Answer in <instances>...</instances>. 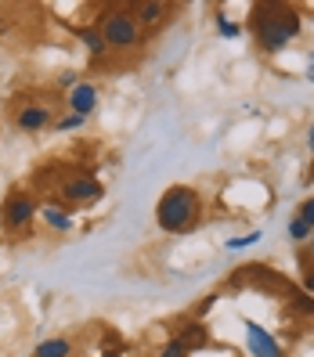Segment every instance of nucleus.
I'll use <instances>...</instances> for the list:
<instances>
[{
  "instance_id": "1",
  "label": "nucleus",
  "mask_w": 314,
  "mask_h": 357,
  "mask_svg": "<svg viewBox=\"0 0 314 357\" xmlns=\"http://www.w3.org/2000/svg\"><path fill=\"white\" fill-rule=\"evenodd\" d=\"M246 29L260 54H282L304 33V11L297 4H282V0H260L249 8Z\"/></svg>"
},
{
  "instance_id": "2",
  "label": "nucleus",
  "mask_w": 314,
  "mask_h": 357,
  "mask_svg": "<svg viewBox=\"0 0 314 357\" xmlns=\"http://www.w3.org/2000/svg\"><path fill=\"white\" fill-rule=\"evenodd\" d=\"M202 195L192 184H170L156 202V224L166 235H188L202 224Z\"/></svg>"
},
{
  "instance_id": "3",
  "label": "nucleus",
  "mask_w": 314,
  "mask_h": 357,
  "mask_svg": "<svg viewBox=\"0 0 314 357\" xmlns=\"http://www.w3.org/2000/svg\"><path fill=\"white\" fill-rule=\"evenodd\" d=\"M94 29L101 33L109 51H137V47H144V36H149L137 26V18L130 15V4H105Z\"/></svg>"
},
{
  "instance_id": "4",
  "label": "nucleus",
  "mask_w": 314,
  "mask_h": 357,
  "mask_svg": "<svg viewBox=\"0 0 314 357\" xmlns=\"http://www.w3.org/2000/svg\"><path fill=\"white\" fill-rule=\"evenodd\" d=\"M33 220H40V202L29 192H22V188L8 192L4 206H0V227L8 235H22V231L33 227Z\"/></svg>"
},
{
  "instance_id": "5",
  "label": "nucleus",
  "mask_w": 314,
  "mask_h": 357,
  "mask_svg": "<svg viewBox=\"0 0 314 357\" xmlns=\"http://www.w3.org/2000/svg\"><path fill=\"white\" fill-rule=\"evenodd\" d=\"M58 199H61V206H69V209L94 206V202L105 199V184L94 174H73V177H66L58 184Z\"/></svg>"
},
{
  "instance_id": "6",
  "label": "nucleus",
  "mask_w": 314,
  "mask_h": 357,
  "mask_svg": "<svg viewBox=\"0 0 314 357\" xmlns=\"http://www.w3.org/2000/svg\"><path fill=\"white\" fill-rule=\"evenodd\" d=\"M242 325H246V347H249V357H285L282 343H278L260 321L246 318Z\"/></svg>"
},
{
  "instance_id": "7",
  "label": "nucleus",
  "mask_w": 314,
  "mask_h": 357,
  "mask_svg": "<svg viewBox=\"0 0 314 357\" xmlns=\"http://www.w3.org/2000/svg\"><path fill=\"white\" fill-rule=\"evenodd\" d=\"M51 123H54L51 105H40V101H26L22 109L15 112V130H22V134H40V130H47Z\"/></svg>"
},
{
  "instance_id": "8",
  "label": "nucleus",
  "mask_w": 314,
  "mask_h": 357,
  "mask_svg": "<svg viewBox=\"0 0 314 357\" xmlns=\"http://www.w3.org/2000/svg\"><path fill=\"white\" fill-rule=\"evenodd\" d=\"M130 15L137 18V26L149 33V29H159L163 22H170L174 4H166V0H137V4H130Z\"/></svg>"
},
{
  "instance_id": "9",
  "label": "nucleus",
  "mask_w": 314,
  "mask_h": 357,
  "mask_svg": "<svg viewBox=\"0 0 314 357\" xmlns=\"http://www.w3.org/2000/svg\"><path fill=\"white\" fill-rule=\"evenodd\" d=\"M98 101H101V94H98V83H91V79H80L76 87L66 94L69 112H73V116H83V119H91V116L98 112Z\"/></svg>"
},
{
  "instance_id": "10",
  "label": "nucleus",
  "mask_w": 314,
  "mask_h": 357,
  "mask_svg": "<svg viewBox=\"0 0 314 357\" xmlns=\"http://www.w3.org/2000/svg\"><path fill=\"white\" fill-rule=\"evenodd\" d=\"M174 340L188 350V354H195V350H206L209 343H214V335H209V328H206V321H184L181 328H177V335Z\"/></svg>"
},
{
  "instance_id": "11",
  "label": "nucleus",
  "mask_w": 314,
  "mask_h": 357,
  "mask_svg": "<svg viewBox=\"0 0 314 357\" xmlns=\"http://www.w3.org/2000/svg\"><path fill=\"white\" fill-rule=\"evenodd\" d=\"M40 220H44V227H51V231H73V209L69 206H61V202H44L40 206Z\"/></svg>"
},
{
  "instance_id": "12",
  "label": "nucleus",
  "mask_w": 314,
  "mask_h": 357,
  "mask_svg": "<svg viewBox=\"0 0 314 357\" xmlns=\"http://www.w3.org/2000/svg\"><path fill=\"white\" fill-rule=\"evenodd\" d=\"M33 357H73V340L69 335H51V340H40Z\"/></svg>"
},
{
  "instance_id": "13",
  "label": "nucleus",
  "mask_w": 314,
  "mask_h": 357,
  "mask_svg": "<svg viewBox=\"0 0 314 357\" xmlns=\"http://www.w3.org/2000/svg\"><path fill=\"white\" fill-rule=\"evenodd\" d=\"M76 40H80V44H83V51H87L91 58H105V54H109V47H105V40H101V33L94 29V26H83V29H76Z\"/></svg>"
},
{
  "instance_id": "14",
  "label": "nucleus",
  "mask_w": 314,
  "mask_h": 357,
  "mask_svg": "<svg viewBox=\"0 0 314 357\" xmlns=\"http://www.w3.org/2000/svg\"><path fill=\"white\" fill-rule=\"evenodd\" d=\"M260 238H264V231H249V235H235V238H227L224 245H227V253H242V249L257 245Z\"/></svg>"
},
{
  "instance_id": "15",
  "label": "nucleus",
  "mask_w": 314,
  "mask_h": 357,
  "mask_svg": "<svg viewBox=\"0 0 314 357\" xmlns=\"http://www.w3.org/2000/svg\"><path fill=\"white\" fill-rule=\"evenodd\" d=\"M285 235H289V242H311L314 231H311L300 217H289V224H285Z\"/></svg>"
},
{
  "instance_id": "16",
  "label": "nucleus",
  "mask_w": 314,
  "mask_h": 357,
  "mask_svg": "<svg viewBox=\"0 0 314 357\" xmlns=\"http://www.w3.org/2000/svg\"><path fill=\"white\" fill-rule=\"evenodd\" d=\"M214 22H217V33H220L224 40H235V36L242 33V26H239V22H232V18H227V15H220V11L214 15Z\"/></svg>"
},
{
  "instance_id": "17",
  "label": "nucleus",
  "mask_w": 314,
  "mask_h": 357,
  "mask_svg": "<svg viewBox=\"0 0 314 357\" xmlns=\"http://www.w3.org/2000/svg\"><path fill=\"white\" fill-rule=\"evenodd\" d=\"M289 303L297 307L300 314H311V318H314V296H307V292H297V289H289Z\"/></svg>"
},
{
  "instance_id": "18",
  "label": "nucleus",
  "mask_w": 314,
  "mask_h": 357,
  "mask_svg": "<svg viewBox=\"0 0 314 357\" xmlns=\"http://www.w3.org/2000/svg\"><path fill=\"white\" fill-rule=\"evenodd\" d=\"M83 127H87V119H83V116H61V119H54V130H61V134H69V130H83Z\"/></svg>"
},
{
  "instance_id": "19",
  "label": "nucleus",
  "mask_w": 314,
  "mask_h": 357,
  "mask_svg": "<svg viewBox=\"0 0 314 357\" xmlns=\"http://www.w3.org/2000/svg\"><path fill=\"white\" fill-rule=\"evenodd\" d=\"M292 217H300V220L314 231V195H311V199H304V202L297 206V213H292Z\"/></svg>"
},
{
  "instance_id": "20",
  "label": "nucleus",
  "mask_w": 314,
  "mask_h": 357,
  "mask_svg": "<svg viewBox=\"0 0 314 357\" xmlns=\"http://www.w3.org/2000/svg\"><path fill=\"white\" fill-rule=\"evenodd\" d=\"M214 303H217V292H209V296H202L199 303H195V321H202L209 310H214Z\"/></svg>"
},
{
  "instance_id": "21",
  "label": "nucleus",
  "mask_w": 314,
  "mask_h": 357,
  "mask_svg": "<svg viewBox=\"0 0 314 357\" xmlns=\"http://www.w3.org/2000/svg\"><path fill=\"white\" fill-rule=\"evenodd\" d=\"M156 357H192V354H188V350H184V347H181L177 340H170V343H166V347H163V350H159Z\"/></svg>"
},
{
  "instance_id": "22",
  "label": "nucleus",
  "mask_w": 314,
  "mask_h": 357,
  "mask_svg": "<svg viewBox=\"0 0 314 357\" xmlns=\"http://www.w3.org/2000/svg\"><path fill=\"white\" fill-rule=\"evenodd\" d=\"M80 83V73L76 69H66V73H58V87H66V91H73Z\"/></svg>"
},
{
  "instance_id": "23",
  "label": "nucleus",
  "mask_w": 314,
  "mask_h": 357,
  "mask_svg": "<svg viewBox=\"0 0 314 357\" xmlns=\"http://www.w3.org/2000/svg\"><path fill=\"white\" fill-rule=\"evenodd\" d=\"M304 292H307V296L314 292V271H304Z\"/></svg>"
},
{
  "instance_id": "24",
  "label": "nucleus",
  "mask_w": 314,
  "mask_h": 357,
  "mask_svg": "<svg viewBox=\"0 0 314 357\" xmlns=\"http://www.w3.org/2000/svg\"><path fill=\"white\" fill-rule=\"evenodd\" d=\"M304 76H307V83H314V51H311V58H307V69H304Z\"/></svg>"
},
{
  "instance_id": "25",
  "label": "nucleus",
  "mask_w": 314,
  "mask_h": 357,
  "mask_svg": "<svg viewBox=\"0 0 314 357\" xmlns=\"http://www.w3.org/2000/svg\"><path fill=\"white\" fill-rule=\"evenodd\" d=\"M307 149H311V155H314V123H311V130H307Z\"/></svg>"
},
{
  "instance_id": "26",
  "label": "nucleus",
  "mask_w": 314,
  "mask_h": 357,
  "mask_svg": "<svg viewBox=\"0 0 314 357\" xmlns=\"http://www.w3.org/2000/svg\"><path fill=\"white\" fill-rule=\"evenodd\" d=\"M119 354H123V350H105L101 357H119Z\"/></svg>"
},
{
  "instance_id": "27",
  "label": "nucleus",
  "mask_w": 314,
  "mask_h": 357,
  "mask_svg": "<svg viewBox=\"0 0 314 357\" xmlns=\"http://www.w3.org/2000/svg\"><path fill=\"white\" fill-rule=\"evenodd\" d=\"M307 253L314 257V235H311V242H307Z\"/></svg>"
}]
</instances>
